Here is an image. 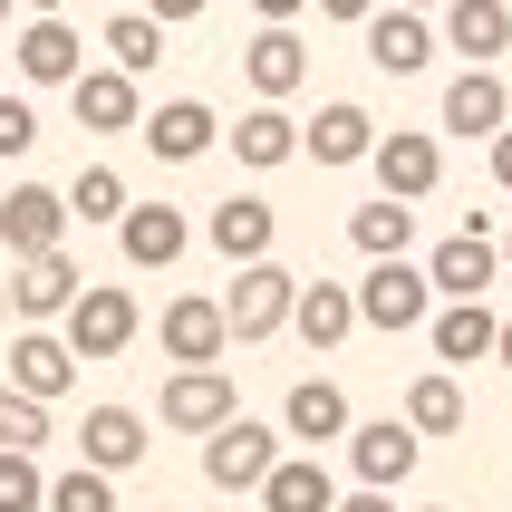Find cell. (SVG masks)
<instances>
[{
  "label": "cell",
  "instance_id": "6da1fadb",
  "mask_svg": "<svg viewBox=\"0 0 512 512\" xmlns=\"http://www.w3.org/2000/svg\"><path fill=\"white\" fill-rule=\"evenodd\" d=\"M136 329H145L136 290H107V281H87L78 300L58 310V339L78 348V368H97V358H126V348H136Z\"/></svg>",
  "mask_w": 512,
  "mask_h": 512
},
{
  "label": "cell",
  "instance_id": "7a4b0ae2",
  "mask_svg": "<svg viewBox=\"0 0 512 512\" xmlns=\"http://www.w3.org/2000/svg\"><path fill=\"white\" fill-rule=\"evenodd\" d=\"M281 464V426H252V416H223L203 435V484L213 493H261V474Z\"/></svg>",
  "mask_w": 512,
  "mask_h": 512
},
{
  "label": "cell",
  "instance_id": "3957f363",
  "mask_svg": "<svg viewBox=\"0 0 512 512\" xmlns=\"http://www.w3.org/2000/svg\"><path fill=\"white\" fill-rule=\"evenodd\" d=\"M435 319V281L426 271H416V261H368V281H358V329H387V339H397V329H426Z\"/></svg>",
  "mask_w": 512,
  "mask_h": 512
},
{
  "label": "cell",
  "instance_id": "277c9868",
  "mask_svg": "<svg viewBox=\"0 0 512 512\" xmlns=\"http://www.w3.org/2000/svg\"><path fill=\"white\" fill-rule=\"evenodd\" d=\"M290 300H300V281H290L281 261H242V281L223 290V329L252 348V339H271V329H290Z\"/></svg>",
  "mask_w": 512,
  "mask_h": 512
},
{
  "label": "cell",
  "instance_id": "5b68a950",
  "mask_svg": "<svg viewBox=\"0 0 512 512\" xmlns=\"http://www.w3.org/2000/svg\"><path fill=\"white\" fill-rule=\"evenodd\" d=\"M78 290H87V271L68 261V242H58V252L10 261V319H20V329H49V319L78 300Z\"/></svg>",
  "mask_w": 512,
  "mask_h": 512
},
{
  "label": "cell",
  "instance_id": "8992f818",
  "mask_svg": "<svg viewBox=\"0 0 512 512\" xmlns=\"http://www.w3.org/2000/svg\"><path fill=\"white\" fill-rule=\"evenodd\" d=\"M68 194H49V184H0V242H10V261H29V252H58L68 242Z\"/></svg>",
  "mask_w": 512,
  "mask_h": 512
},
{
  "label": "cell",
  "instance_id": "52a82bcc",
  "mask_svg": "<svg viewBox=\"0 0 512 512\" xmlns=\"http://www.w3.org/2000/svg\"><path fill=\"white\" fill-rule=\"evenodd\" d=\"M339 445H348V474H358V484H377V493H397L406 474H416V455H426V435L406 426V416H377V426H348Z\"/></svg>",
  "mask_w": 512,
  "mask_h": 512
},
{
  "label": "cell",
  "instance_id": "ba28073f",
  "mask_svg": "<svg viewBox=\"0 0 512 512\" xmlns=\"http://www.w3.org/2000/svg\"><path fill=\"white\" fill-rule=\"evenodd\" d=\"M136 126H145V155H155V165H194V155L223 145V116L203 107V97H165V107H145Z\"/></svg>",
  "mask_w": 512,
  "mask_h": 512
},
{
  "label": "cell",
  "instance_id": "9c48e42d",
  "mask_svg": "<svg viewBox=\"0 0 512 512\" xmlns=\"http://www.w3.org/2000/svg\"><path fill=\"white\" fill-rule=\"evenodd\" d=\"M426 281L445 290V300H484L493 281H503V242H484V232L464 223V232H445L426 252Z\"/></svg>",
  "mask_w": 512,
  "mask_h": 512
},
{
  "label": "cell",
  "instance_id": "30bf717a",
  "mask_svg": "<svg viewBox=\"0 0 512 512\" xmlns=\"http://www.w3.org/2000/svg\"><path fill=\"white\" fill-rule=\"evenodd\" d=\"M368 165H377V194L426 203L435 184H445V145H435V136H406V126H397V136H377V145H368Z\"/></svg>",
  "mask_w": 512,
  "mask_h": 512
},
{
  "label": "cell",
  "instance_id": "8fae6325",
  "mask_svg": "<svg viewBox=\"0 0 512 512\" xmlns=\"http://www.w3.org/2000/svg\"><path fill=\"white\" fill-rule=\"evenodd\" d=\"M10 387L39 397V406H58L68 387H78V348L58 339V329H20V339H10Z\"/></svg>",
  "mask_w": 512,
  "mask_h": 512
},
{
  "label": "cell",
  "instance_id": "7c38bea8",
  "mask_svg": "<svg viewBox=\"0 0 512 512\" xmlns=\"http://www.w3.org/2000/svg\"><path fill=\"white\" fill-rule=\"evenodd\" d=\"M223 348H232V329H223V300H165V358L174 368H223Z\"/></svg>",
  "mask_w": 512,
  "mask_h": 512
},
{
  "label": "cell",
  "instance_id": "4fadbf2b",
  "mask_svg": "<svg viewBox=\"0 0 512 512\" xmlns=\"http://www.w3.org/2000/svg\"><path fill=\"white\" fill-rule=\"evenodd\" d=\"M368 145H377V116L358 107V97H329V107L300 126V155H310V165H368Z\"/></svg>",
  "mask_w": 512,
  "mask_h": 512
},
{
  "label": "cell",
  "instance_id": "5bb4252c",
  "mask_svg": "<svg viewBox=\"0 0 512 512\" xmlns=\"http://www.w3.org/2000/svg\"><path fill=\"white\" fill-rule=\"evenodd\" d=\"M116 242H126V261H136V271H174V261H184V242H194V223H184L174 203H126V213H116Z\"/></svg>",
  "mask_w": 512,
  "mask_h": 512
},
{
  "label": "cell",
  "instance_id": "9a60e30c",
  "mask_svg": "<svg viewBox=\"0 0 512 512\" xmlns=\"http://www.w3.org/2000/svg\"><path fill=\"white\" fill-rule=\"evenodd\" d=\"M242 78H252V97H271V107H281L290 87L310 78V49H300V29H290V20H261V39H242Z\"/></svg>",
  "mask_w": 512,
  "mask_h": 512
},
{
  "label": "cell",
  "instance_id": "2e32d148",
  "mask_svg": "<svg viewBox=\"0 0 512 512\" xmlns=\"http://www.w3.org/2000/svg\"><path fill=\"white\" fill-rule=\"evenodd\" d=\"M68 107H78L87 136H126V126L145 116V97H136L126 68H78V78H68Z\"/></svg>",
  "mask_w": 512,
  "mask_h": 512
},
{
  "label": "cell",
  "instance_id": "e0dca14e",
  "mask_svg": "<svg viewBox=\"0 0 512 512\" xmlns=\"http://www.w3.org/2000/svg\"><path fill=\"white\" fill-rule=\"evenodd\" d=\"M358 29H368V68H387V78H416V68L435 58L426 10H406V0H397V10H368Z\"/></svg>",
  "mask_w": 512,
  "mask_h": 512
},
{
  "label": "cell",
  "instance_id": "ac0fdd59",
  "mask_svg": "<svg viewBox=\"0 0 512 512\" xmlns=\"http://www.w3.org/2000/svg\"><path fill=\"white\" fill-rule=\"evenodd\" d=\"M10 58H20V78H29V87H68V78L87 68V39L58 20V10H39V20L20 29V49H10Z\"/></svg>",
  "mask_w": 512,
  "mask_h": 512
},
{
  "label": "cell",
  "instance_id": "d6986e66",
  "mask_svg": "<svg viewBox=\"0 0 512 512\" xmlns=\"http://www.w3.org/2000/svg\"><path fill=\"white\" fill-rule=\"evenodd\" d=\"M232 416V368H174L165 377V426L174 435H213Z\"/></svg>",
  "mask_w": 512,
  "mask_h": 512
},
{
  "label": "cell",
  "instance_id": "ffe728a7",
  "mask_svg": "<svg viewBox=\"0 0 512 512\" xmlns=\"http://www.w3.org/2000/svg\"><path fill=\"white\" fill-rule=\"evenodd\" d=\"M78 464H97V474H136V464H145V416H136V406H87Z\"/></svg>",
  "mask_w": 512,
  "mask_h": 512
},
{
  "label": "cell",
  "instance_id": "44dd1931",
  "mask_svg": "<svg viewBox=\"0 0 512 512\" xmlns=\"http://www.w3.org/2000/svg\"><path fill=\"white\" fill-rule=\"evenodd\" d=\"M348 426H358V416H348V397L329 387V377H300V387L281 397V435L290 445H339Z\"/></svg>",
  "mask_w": 512,
  "mask_h": 512
},
{
  "label": "cell",
  "instance_id": "7402d4cb",
  "mask_svg": "<svg viewBox=\"0 0 512 512\" xmlns=\"http://www.w3.org/2000/svg\"><path fill=\"white\" fill-rule=\"evenodd\" d=\"M503 126H512V87L493 68H464L445 87V136H503Z\"/></svg>",
  "mask_w": 512,
  "mask_h": 512
},
{
  "label": "cell",
  "instance_id": "603a6c76",
  "mask_svg": "<svg viewBox=\"0 0 512 512\" xmlns=\"http://www.w3.org/2000/svg\"><path fill=\"white\" fill-rule=\"evenodd\" d=\"M213 252L232 261V271H242V261H271V232H281V213H271V203L261 194H232V203H213Z\"/></svg>",
  "mask_w": 512,
  "mask_h": 512
},
{
  "label": "cell",
  "instance_id": "cb8c5ba5",
  "mask_svg": "<svg viewBox=\"0 0 512 512\" xmlns=\"http://www.w3.org/2000/svg\"><path fill=\"white\" fill-rule=\"evenodd\" d=\"M329 503H339V474L319 455H281L261 474V512H329Z\"/></svg>",
  "mask_w": 512,
  "mask_h": 512
},
{
  "label": "cell",
  "instance_id": "d4e9b609",
  "mask_svg": "<svg viewBox=\"0 0 512 512\" xmlns=\"http://www.w3.org/2000/svg\"><path fill=\"white\" fill-rule=\"evenodd\" d=\"M493 329H503V319H493L484 300H445V310L426 319V339H435V358H445V368H474V358H493Z\"/></svg>",
  "mask_w": 512,
  "mask_h": 512
},
{
  "label": "cell",
  "instance_id": "484cf974",
  "mask_svg": "<svg viewBox=\"0 0 512 512\" xmlns=\"http://www.w3.org/2000/svg\"><path fill=\"white\" fill-rule=\"evenodd\" d=\"M445 49L474 58V68L503 58L512 49V10H503V0H445Z\"/></svg>",
  "mask_w": 512,
  "mask_h": 512
},
{
  "label": "cell",
  "instance_id": "4316f807",
  "mask_svg": "<svg viewBox=\"0 0 512 512\" xmlns=\"http://www.w3.org/2000/svg\"><path fill=\"white\" fill-rule=\"evenodd\" d=\"M290 329L310 348H339L348 329H358V290H339V281H300V300H290Z\"/></svg>",
  "mask_w": 512,
  "mask_h": 512
},
{
  "label": "cell",
  "instance_id": "83f0119b",
  "mask_svg": "<svg viewBox=\"0 0 512 512\" xmlns=\"http://www.w3.org/2000/svg\"><path fill=\"white\" fill-rule=\"evenodd\" d=\"M223 145H232V155H242L252 174H271V165H290V155H300V126H290V116L261 97V107H242V126H232Z\"/></svg>",
  "mask_w": 512,
  "mask_h": 512
},
{
  "label": "cell",
  "instance_id": "f1b7e54d",
  "mask_svg": "<svg viewBox=\"0 0 512 512\" xmlns=\"http://www.w3.org/2000/svg\"><path fill=\"white\" fill-rule=\"evenodd\" d=\"M348 242H358L368 261H397L406 242H416V203H397V194L358 203V213H348Z\"/></svg>",
  "mask_w": 512,
  "mask_h": 512
},
{
  "label": "cell",
  "instance_id": "f546056e",
  "mask_svg": "<svg viewBox=\"0 0 512 512\" xmlns=\"http://www.w3.org/2000/svg\"><path fill=\"white\" fill-rule=\"evenodd\" d=\"M155 58H165V20H155V10H116V20H107V68L145 78Z\"/></svg>",
  "mask_w": 512,
  "mask_h": 512
},
{
  "label": "cell",
  "instance_id": "4dcf8cb0",
  "mask_svg": "<svg viewBox=\"0 0 512 512\" xmlns=\"http://www.w3.org/2000/svg\"><path fill=\"white\" fill-rule=\"evenodd\" d=\"M406 426H416V435H455V426H464V387H455V368H426L416 387H406Z\"/></svg>",
  "mask_w": 512,
  "mask_h": 512
},
{
  "label": "cell",
  "instance_id": "1f68e13d",
  "mask_svg": "<svg viewBox=\"0 0 512 512\" xmlns=\"http://www.w3.org/2000/svg\"><path fill=\"white\" fill-rule=\"evenodd\" d=\"M39 512H116V474L68 464V474H49V503H39Z\"/></svg>",
  "mask_w": 512,
  "mask_h": 512
},
{
  "label": "cell",
  "instance_id": "d6a6232c",
  "mask_svg": "<svg viewBox=\"0 0 512 512\" xmlns=\"http://www.w3.org/2000/svg\"><path fill=\"white\" fill-rule=\"evenodd\" d=\"M126 174L116 165H78V184H68V213H87V223H116V213H126Z\"/></svg>",
  "mask_w": 512,
  "mask_h": 512
},
{
  "label": "cell",
  "instance_id": "836d02e7",
  "mask_svg": "<svg viewBox=\"0 0 512 512\" xmlns=\"http://www.w3.org/2000/svg\"><path fill=\"white\" fill-rule=\"evenodd\" d=\"M0 445H10V455H39V445H49V406L20 397V387H0Z\"/></svg>",
  "mask_w": 512,
  "mask_h": 512
},
{
  "label": "cell",
  "instance_id": "e575fe53",
  "mask_svg": "<svg viewBox=\"0 0 512 512\" xmlns=\"http://www.w3.org/2000/svg\"><path fill=\"white\" fill-rule=\"evenodd\" d=\"M39 503H49L39 455H10V445H0V512H39Z\"/></svg>",
  "mask_w": 512,
  "mask_h": 512
},
{
  "label": "cell",
  "instance_id": "d590c367",
  "mask_svg": "<svg viewBox=\"0 0 512 512\" xmlns=\"http://www.w3.org/2000/svg\"><path fill=\"white\" fill-rule=\"evenodd\" d=\"M39 145V116H29V97H0V165L10 155H29Z\"/></svg>",
  "mask_w": 512,
  "mask_h": 512
},
{
  "label": "cell",
  "instance_id": "8d00e7d4",
  "mask_svg": "<svg viewBox=\"0 0 512 512\" xmlns=\"http://www.w3.org/2000/svg\"><path fill=\"white\" fill-rule=\"evenodd\" d=\"M145 10H155V20H165V29H184V20H203L213 0H145Z\"/></svg>",
  "mask_w": 512,
  "mask_h": 512
},
{
  "label": "cell",
  "instance_id": "74e56055",
  "mask_svg": "<svg viewBox=\"0 0 512 512\" xmlns=\"http://www.w3.org/2000/svg\"><path fill=\"white\" fill-rule=\"evenodd\" d=\"M329 512H397V503H387V493H377V484H358V493H339V503H329Z\"/></svg>",
  "mask_w": 512,
  "mask_h": 512
},
{
  "label": "cell",
  "instance_id": "f35d334b",
  "mask_svg": "<svg viewBox=\"0 0 512 512\" xmlns=\"http://www.w3.org/2000/svg\"><path fill=\"white\" fill-rule=\"evenodd\" d=\"M493 184H503V194H512V126H503V136H493Z\"/></svg>",
  "mask_w": 512,
  "mask_h": 512
},
{
  "label": "cell",
  "instance_id": "ab89813d",
  "mask_svg": "<svg viewBox=\"0 0 512 512\" xmlns=\"http://www.w3.org/2000/svg\"><path fill=\"white\" fill-rule=\"evenodd\" d=\"M377 0H319V20H368Z\"/></svg>",
  "mask_w": 512,
  "mask_h": 512
},
{
  "label": "cell",
  "instance_id": "60d3db41",
  "mask_svg": "<svg viewBox=\"0 0 512 512\" xmlns=\"http://www.w3.org/2000/svg\"><path fill=\"white\" fill-rule=\"evenodd\" d=\"M261 20H300V10H310V0H252Z\"/></svg>",
  "mask_w": 512,
  "mask_h": 512
},
{
  "label": "cell",
  "instance_id": "b9f144b4",
  "mask_svg": "<svg viewBox=\"0 0 512 512\" xmlns=\"http://www.w3.org/2000/svg\"><path fill=\"white\" fill-rule=\"evenodd\" d=\"M493 358H503V368H512V319H503V329H493Z\"/></svg>",
  "mask_w": 512,
  "mask_h": 512
},
{
  "label": "cell",
  "instance_id": "7bdbcfd3",
  "mask_svg": "<svg viewBox=\"0 0 512 512\" xmlns=\"http://www.w3.org/2000/svg\"><path fill=\"white\" fill-rule=\"evenodd\" d=\"M0 329H10V271H0Z\"/></svg>",
  "mask_w": 512,
  "mask_h": 512
},
{
  "label": "cell",
  "instance_id": "ee69618b",
  "mask_svg": "<svg viewBox=\"0 0 512 512\" xmlns=\"http://www.w3.org/2000/svg\"><path fill=\"white\" fill-rule=\"evenodd\" d=\"M20 10H29V20H39V10H68V0H20Z\"/></svg>",
  "mask_w": 512,
  "mask_h": 512
},
{
  "label": "cell",
  "instance_id": "f6af8a7d",
  "mask_svg": "<svg viewBox=\"0 0 512 512\" xmlns=\"http://www.w3.org/2000/svg\"><path fill=\"white\" fill-rule=\"evenodd\" d=\"M406 10H445V0H406Z\"/></svg>",
  "mask_w": 512,
  "mask_h": 512
},
{
  "label": "cell",
  "instance_id": "bcb514c9",
  "mask_svg": "<svg viewBox=\"0 0 512 512\" xmlns=\"http://www.w3.org/2000/svg\"><path fill=\"white\" fill-rule=\"evenodd\" d=\"M503 271H512V232H503Z\"/></svg>",
  "mask_w": 512,
  "mask_h": 512
},
{
  "label": "cell",
  "instance_id": "7dc6e473",
  "mask_svg": "<svg viewBox=\"0 0 512 512\" xmlns=\"http://www.w3.org/2000/svg\"><path fill=\"white\" fill-rule=\"evenodd\" d=\"M0 29H10V0H0Z\"/></svg>",
  "mask_w": 512,
  "mask_h": 512
},
{
  "label": "cell",
  "instance_id": "c3c4849f",
  "mask_svg": "<svg viewBox=\"0 0 512 512\" xmlns=\"http://www.w3.org/2000/svg\"><path fill=\"white\" fill-rule=\"evenodd\" d=\"M426 512H445V503H426Z\"/></svg>",
  "mask_w": 512,
  "mask_h": 512
}]
</instances>
